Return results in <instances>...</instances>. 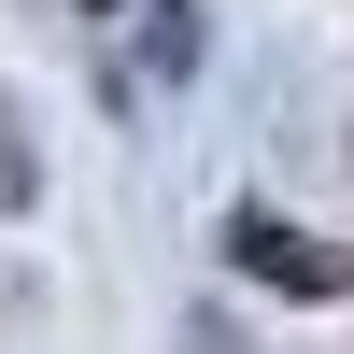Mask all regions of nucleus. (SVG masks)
I'll return each mask as SVG.
<instances>
[{
  "label": "nucleus",
  "mask_w": 354,
  "mask_h": 354,
  "mask_svg": "<svg viewBox=\"0 0 354 354\" xmlns=\"http://www.w3.org/2000/svg\"><path fill=\"white\" fill-rule=\"evenodd\" d=\"M227 255H241L255 283H283V298H340V255H312L283 213H241V227H227Z\"/></svg>",
  "instance_id": "1"
},
{
  "label": "nucleus",
  "mask_w": 354,
  "mask_h": 354,
  "mask_svg": "<svg viewBox=\"0 0 354 354\" xmlns=\"http://www.w3.org/2000/svg\"><path fill=\"white\" fill-rule=\"evenodd\" d=\"M100 15H113V0H100Z\"/></svg>",
  "instance_id": "2"
}]
</instances>
